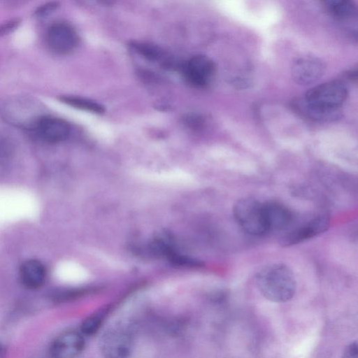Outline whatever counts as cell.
Returning a JSON list of instances; mask_svg holds the SVG:
<instances>
[{"instance_id":"2","label":"cell","mask_w":358,"mask_h":358,"mask_svg":"<svg viewBox=\"0 0 358 358\" xmlns=\"http://www.w3.org/2000/svg\"><path fill=\"white\" fill-rule=\"evenodd\" d=\"M255 282L262 295L273 302L288 301L295 294L294 275L284 264H272L264 266L257 273Z\"/></svg>"},{"instance_id":"4","label":"cell","mask_w":358,"mask_h":358,"mask_svg":"<svg viewBox=\"0 0 358 358\" xmlns=\"http://www.w3.org/2000/svg\"><path fill=\"white\" fill-rule=\"evenodd\" d=\"M233 215L245 233L257 236L268 232L264 203L251 198L239 199L234 205Z\"/></svg>"},{"instance_id":"18","label":"cell","mask_w":358,"mask_h":358,"mask_svg":"<svg viewBox=\"0 0 358 358\" xmlns=\"http://www.w3.org/2000/svg\"><path fill=\"white\" fill-rule=\"evenodd\" d=\"M101 318L98 315H92L87 317L80 325L82 334L92 336L96 333L101 325Z\"/></svg>"},{"instance_id":"19","label":"cell","mask_w":358,"mask_h":358,"mask_svg":"<svg viewBox=\"0 0 358 358\" xmlns=\"http://www.w3.org/2000/svg\"><path fill=\"white\" fill-rule=\"evenodd\" d=\"M58 6H59V4L57 2H49L47 3H45L42 6H41L40 7H38L36 10L35 15L37 17H40L46 16V15H49L50 13H51L52 12H53L55 9H57V8Z\"/></svg>"},{"instance_id":"9","label":"cell","mask_w":358,"mask_h":358,"mask_svg":"<svg viewBox=\"0 0 358 358\" xmlns=\"http://www.w3.org/2000/svg\"><path fill=\"white\" fill-rule=\"evenodd\" d=\"M325 66L320 59L313 57H303L297 59L292 66L294 80L303 85L317 81L324 73Z\"/></svg>"},{"instance_id":"6","label":"cell","mask_w":358,"mask_h":358,"mask_svg":"<svg viewBox=\"0 0 358 358\" xmlns=\"http://www.w3.org/2000/svg\"><path fill=\"white\" fill-rule=\"evenodd\" d=\"M46 41L52 51L59 55H66L77 47L79 37L76 29L70 24L57 22L49 27Z\"/></svg>"},{"instance_id":"16","label":"cell","mask_w":358,"mask_h":358,"mask_svg":"<svg viewBox=\"0 0 358 358\" xmlns=\"http://www.w3.org/2000/svg\"><path fill=\"white\" fill-rule=\"evenodd\" d=\"M130 45L137 53L148 60L159 61L164 57L163 50L152 44L132 42Z\"/></svg>"},{"instance_id":"3","label":"cell","mask_w":358,"mask_h":358,"mask_svg":"<svg viewBox=\"0 0 358 358\" xmlns=\"http://www.w3.org/2000/svg\"><path fill=\"white\" fill-rule=\"evenodd\" d=\"M1 114L10 124L34 129L39 120L45 115L37 101L25 97H16L6 101L1 107Z\"/></svg>"},{"instance_id":"20","label":"cell","mask_w":358,"mask_h":358,"mask_svg":"<svg viewBox=\"0 0 358 358\" xmlns=\"http://www.w3.org/2000/svg\"><path fill=\"white\" fill-rule=\"evenodd\" d=\"M18 19L8 20L0 25V36L6 35L15 30L20 24Z\"/></svg>"},{"instance_id":"15","label":"cell","mask_w":358,"mask_h":358,"mask_svg":"<svg viewBox=\"0 0 358 358\" xmlns=\"http://www.w3.org/2000/svg\"><path fill=\"white\" fill-rule=\"evenodd\" d=\"M59 99L71 107L90 113L102 114L105 111V108L101 104L91 99L74 96H63Z\"/></svg>"},{"instance_id":"12","label":"cell","mask_w":358,"mask_h":358,"mask_svg":"<svg viewBox=\"0 0 358 358\" xmlns=\"http://www.w3.org/2000/svg\"><path fill=\"white\" fill-rule=\"evenodd\" d=\"M264 209L268 231L283 230L293 220L292 211L284 204L275 201L264 203Z\"/></svg>"},{"instance_id":"5","label":"cell","mask_w":358,"mask_h":358,"mask_svg":"<svg viewBox=\"0 0 358 358\" xmlns=\"http://www.w3.org/2000/svg\"><path fill=\"white\" fill-rule=\"evenodd\" d=\"M181 69L187 83L199 88L207 87L215 73L214 62L205 55L191 57L183 64Z\"/></svg>"},{"instance_id":"21","label":"cell","mask_w":358,"mask_h":358,"mask_svg":"<svg viewBox=\"0 0 358 358\" xmlns=\"http://www.w3.org/2000/svg\"><path fill=\"white\" fill-rule=\"evenodd\" d=\"M342 358H358V344L356 341L345 347Z\"/></svg>"},{"instance_id":"17","label":"cell","mask_w":358,"mask_h":358,"mask_svg":"<svg viewBox=\"0 0 358 358\" xmlns=\"http://www.w3.org/2000/svg\"><path fill=\"white\" fill-rule=\"evenodd\" d=\"M141 176L150 180L162 182L185 185L188 181V177L184 173L170 172L163 173H140Z\"/></svg>"},{"instance_id":"14","label":"cell","mask_w":358,"mask_h":358,"mask_svg":"<svg viewBox=\"0 0 358 358\" xmlns=\"http://www.w3.org/2000/svg\"><path fill=\"white\" fill-rule=\"evenodd\" d=\"M327 11L338 20H348L356 15L354 2L348 0H330L324 2Z\"/></svg>"},{"instance_id":"7","label":"cell","mask_w":358,"mask_h":358,"mask_svg":"<svg viewBox=\"0 0 358 358\" xmlns=\"http://www.w3.org/2000/svg\"><path fill=\"white\" fill-rule=\"evenodd\" d=\"M99 348L104 358H128L132 349L131 338L124 330L110 329L101 336Z\"/></svg>"},{"instance_id":"11","label":"cell","mask_w":358,"mask_h":358,"mask_svg":"<svg viewBox=\"0 0 358 358\" xmlns=\"http://www.w3.org/2000/svg\"><path fill=\"white\" fill-rule=\"evenodd\" d=\"M38 136L48 143H58L66 139L70 133V126L64 120L45 115L34 129Z\"/></svg>"},{"instance_id":"10","label":"cell","mask_w":358,"mask_h":358,"mask_svg":"<svg viewBox=\"0 0 358 358\" xmlns=\"http://www.w3.org/2000/svg\"><path fill=\"white\" fill-rule=\"evenodd\" d=\"M85 348L83 334L75 331H65L52 342L50 354L52 358H76Z\"/></svg>"},{"instance_id":"22","label":"cell","mask_w":358,"mask_h":358,"mask_svg":"<svg viewBox=\"0 0 358 358\" xmlns=\"http://www.w3.org/2000/svg\"><path fill=\"white\" fill-rule=\"evenodd\" d=\"M6 353V350L4 345L0 343V358H5Z\"/></svg>"},{"instance_id":"8","label":"cell","mask_w":358,"mask_h":358,"mask_svg":"<svg viewBox=\"0 0 358 358\" xmlns=\"http://www.w3.org/2000/svg\"><path fill=\"white\" fill-rule=\"evenodd\" d=\"M330 224L328 215L322 214L285 234L280 241L284 247L296 245L326 231Z\"/></svg>"},{"instance_id":"13","label":"cell","mask_w":358,"mask_h":358,"mask_svg":"<svg viewBox=\"0 0 358 358\" xmlns=\"http://www.w3.org/2000/svg\"><path fill=\"white\" fill-rule=\"evenodd\" d=\"M20 276L22 284L26 287L31 289H38L45 282L46 271L40 261L28 259L22 264Z\"/></svg>"},{"instance_id":"1","label":"cell","mask_w":358,"mask_h":358,"mask_svg":"<svg viewBox=\"0 0 358 358\" xmlns=\"http://www.w3.org/2000/svg\"><path fill=\"white\" fill-rule=\"evenodd\" d=\"M348 87L341 80H331L309 90L301 106L312 118L329 120L338 117V110L346 100Z\"/></svg>"}]
</instances>
